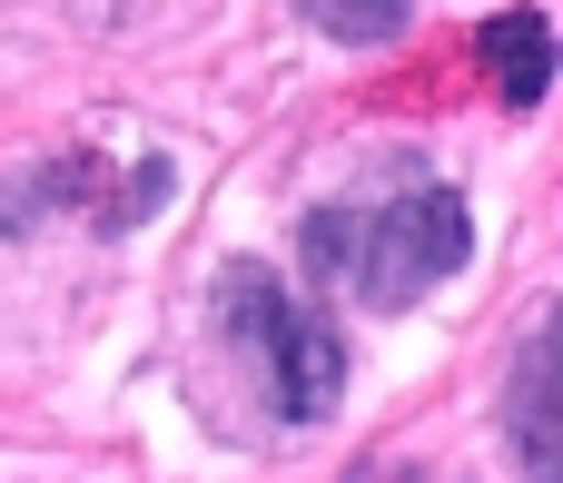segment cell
<instances>
[{
  "label": "cell",
  "mask_w": 563,
  "mask_h": 483,
  "mask_svg": "<svg viewBox=\"0 0 563 483\" xmlns=\"http://www.w3.org/2000/svg\"><path fill=\"white\" fill-rule=\"evenodd\" d=\"M505 435H515V454H525L534 474H554V464H563V435H554V326H534V336H525V356H515Z\"/></svg>",
  "instance_id": "cell-4"
},
{
  "label": "cell",
  "mask_w": 563,
  "mask_h": 483,
  "mask_svg": "<svg viewBox=\"0 0 563 483\" xmlns=\"http://www.w3.org/2000/svg\"><path fill=\"white\" fill-rule=\"evenodd\" d=\"M218 316H228V336L267 366V395H277V415L287 425H327L336 415V395H346V346H336V326L327 316H307L267 267H218Z\"/></svg>",
  "instance_id": "cell-2"
},
{
  "label": "cell",
  "mask_w": 563,
  "mask_h": 483,
  "mask_svg": "<svg viewBox=\"0 0 563 483\" xmlns=\"http://www.w3.org/2000/svg\"><path fill=\"white\" fill-rule=\"evenodd\" d=\"M406 10H416V0H307V20H317L327 40H346V49L396 40V30H406Z\"/></svg>",
  "instance_id": "cell-5"
},
{
  "label": "cell",
  "mask_w": 563,
  "mask_h": 483,
  "mask_svg": "<svg viewBox=\"0 0 563 483\" xmlns=\"http://www.w3.org/2000/svg\"><path fill=\"white\" fill-rule=\"evenodd\" d=\"M475 49H485V79L505 89V109H534V99L554 89V20H544L534 0H515V10H495Z\"/></svg>",
  "instance_id": "cell-3"
},
{
  "label": "cell",
  "mask_w": 563,
  "mask_h": 483,
  "mask_svg": "<svg viewBox=\"0 0 563 483\" xmlns=\"http://www.w3.org/2000/svg\"><path fill=\"white\" fill-rule=\"evenodd\" d=\"M297 237H307V267L327 287H356L366 306H416L426 287H445L475 257V217L455 188H396L376 207H317Z\"/></svg>",
  "instance_id": "cell-1"
}]
</instances>
